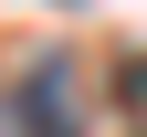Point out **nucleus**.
Returning a JSON list of instances; mask_svg holds the SVG:
<instances>
[{
    "label": "nucleus",
    "mask_w": 147,
    "mask_h": 137,
    "mask_svg": "<svg viewBox=\"0 0 147 137\" xmlns=\"http://www.w3.org/2000/svg\"><path fill=\"white\" fill-rule=\"evenodd\" d=\"M11 137H84V106H74V74L63 63H32L11 85Z\"/></svg>",
    "instance_id": "nucleus-1"
},
{
    "label": "nucleus",
    "mask_w": 147,
    "mask_h": 137,
    "mask_svg": "<svg viewBox=\"0 0 147 137\" xmlns=\"http://www.w3.org/2000/svg\"><path fill=\"white\" fill-rule=\"evenodd\" d=\"M0 137H11V95H0Z\"/></svg>",
    "instance_id": "nucleus-2"
}]
</instances>
